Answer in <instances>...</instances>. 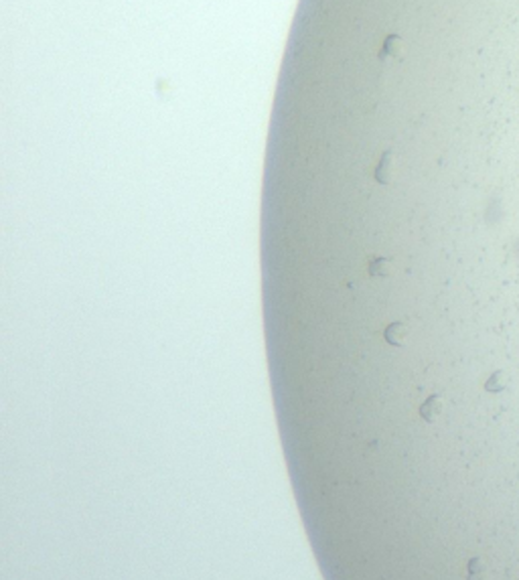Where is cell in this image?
Wrapping results in <instances>:
<instances>
[{"instance_id": "1", "label": "cell", "mask_w": 519, "mask_h": 580, "mask_svg": "<svg viewBox=\"0 0 519 580\" xmlns=\"http://www.w3.org/2000/svg\"><path fill=\"white\" fill-rule=\"evenodd\" d=\"M442 410H444L442 398H440L438 394H432V396H428V398L420 404L418 414H420V418H422L424 422H434V420L442 414Z\"/></svg>"}, {"instance_id": "2", "label": "cell", "mask_w": 519, "mask_h": 580, "mask_svg": "<svg viewBox=\"0 0 519 580\" xmlns=\"http://www.w3.org/2000/svg\"><path fill=\"white\" fill-rule=\"evenodd\" d=\"M505 381H507V379H505V373H503V371H497V373L487 381L485 388H487L489 392H499V390L505 388Z\"/></svg>"}]
</instances>
